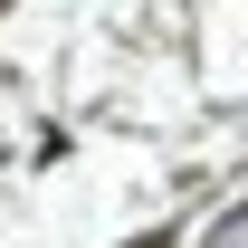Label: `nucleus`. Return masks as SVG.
Returning a JSON list of instances; mask_svg holds the SVG:
<instances>
[{"mask_svg":"<svg viewBox=\"0 0 248 248\" xmlns=\"http://www.w3.org/2000/svg\"><path fill=\"white\" fill-rule=\"evenodd\" d=\"M134 248H162V239H134Z\"/></svg>","mask_w":248,"mask_h":248,"instance_id":"nucleus-1","label":"nucleus"}]
</instances>
